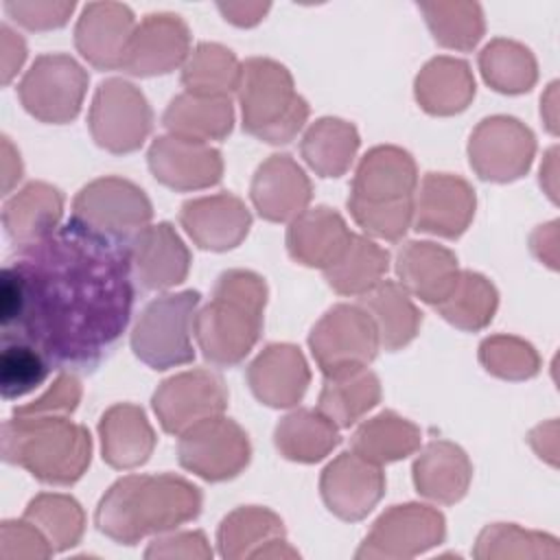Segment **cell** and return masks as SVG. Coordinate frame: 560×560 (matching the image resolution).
<instances>
[{
	"label": "cell",
	"instance_id": "20",
	"mask_svg": "<svg viewBox=\"0 0 560 560\" xmlns=\"http://www.w3.org/2000/svg\"><path fill=\"white\" fill-rule=\"evenodd\" d=\"M133 31L136 20L127 4L88 2L74 26V44L90 66L98 70H122Z\"/></svg>",
	"mask_w": 560,
	"mask_h": 560
},
{
	"label": "cell",
	"instance_id": "40",
	"mask_svg": "<svg viewBox=\"0 0 560 560\" xmlns=\"http://www.w3.org/2000/svg\"><path fill=\"white\" fill-rule=\"evenodd\" d=\"M499 295L494 284L475 271H459L453 291L433 308L455 328L481 330L494 317Z\"/></svg>",
	"mask_w": 560,
	"mask_h": 560
},
{
	"label": "cell",
	"instance_id": "22",
	"mask_svg": "<svg viewBox=\"0 0 560 560\" xmlns=\"http://www.w3.org/2000/svg\"><path fill=\"white\" fill-rule=\"evenodd\" d=\"M179 223L201 249L228 252L247 236L252 214L238 197L219 192L188 199L179 210Z\"/></svg>",
	"mask_w": 560,
	"mask_h": 560
},
{
	"label": "cell",
	"instance_id": "29",
	"mask_svg": "<svg viewBox=\"0 0 560 560\" xmlns=\"http://www.w3.org/2000/svg\"><path fill=\"white\" fill-rule=\"evenodd\" d=\"M103 459L118 470L144 464L155 446V433L142 411L131 402L109 407L98 422Z\"/></svg>",
	"mask_w": 560,
	"mask_h": 560
},
{
	"label": "cell",
	"instance_id": "19",
	"mask_svg": "<svg viewBox=\"0 0 560 560\" xmlns=\"http://www.w3.org/2000/svg\"><path fill=\"white\" fill-rule=\"evenodd\" d=\"M149 168L158 182L173 190H199L221 182V151L177 136H160L149 149Z\"/></svg>",
	"mask_w": 560,
	"mask_h": 560
},
{
	"label": "cell",
	"instance_id": "12",
	"mask_svg": "<svg viewBox=\"0 0 560 560\" xmlns=\"http://www.w3.org/2000/svg\"><path fill=\"white\" fill-rule=\"evenodd\" d=\"M247 433L230 418H208L179 435V464L206 481L236 477L249 464Z\"/></svg>",
	"mask_w": 560,
	"mask_h": 560
},
{
	"label": "cell",
	"instance_id": "35",
	"mask_svg": "<svg viewBox=\"0 0 560 560\" xmlns=\"http://www.w3.org/2000/svg\"><path fill=\"white\" fill-rule=\"evenodd\" d=\"M273 440L282 457L300 464L324 459L341 442L339 427L319 409L291 411L278 422Z\"/></svg>",
	"mask_w": 560,
	"mask_h": 560
},
{
	"label": "cell",
	"instance_id": "3",
	"mask_svg": "<svg viewBox=\"0 0 560 560\" xmlns=\"http://www.w3.org/2000/svg\"><path fill=\"white\" fill-rule=\"evenodd\" d=\"M418 171L413 158L392 144L370 149L354 173L348 210L374 238L400 241L413 223Z\"/></svg>",
	"mask_w": 560,
	"mask_h": 560
},
{
	"label": "cell",
	"instance_id": "30",
	"mask_svg": "<svg viewBox=\"0 0 560 560\" xmlns=\"http://www.w3.org/2000/svg\"><path fill=\"white\" fill-rule=\"evenodd\" d=\"M472 466L468 455L453 442L435 440L424 446L413 464L416 490L438 503H457L470 483Z\"/></svg>",
	"mask_w": 560,
	"mask_h": 560
},
{
	"label": "cell",
	"instance_id": "48",
	"mask_svg": "<svg viewBox=\"0 0 560 560\" xmlns=\"http://www.w3.org/2000/svg\"><path fill=\"white\" fill-rule=\"evenodd\" d=\"M81 400V383L72 372H61L46 394L37 400L15 407L13 413L28 416H70Z\"/></svg>",
	"mask_w": 560,
	"mask_h": 560
},
{
	"label": "cell",
	"instance_id": "27",
	"mask_svg": "<svg viewBox=\"0 0 560 560\" xmlns=\"http://www.w3.org/2000/svg\"><path fill=\"white\" fill-rule=\"evenodd\" d=\"M352 232L343 217L332 208L317 206L298 214L287 230V249L291 258L306 267H330L350 243Z\"/></svg>",
	"mask_w": 560,
	"mask_h": 560
},
{
	"label": "cell",
	"instance_id": "10",
	"mask_svg": "<svg viewBox=\"0 0 560 560\" xmlns=\"http://www.w3.org/2000/svg\"><path fill=\"white\" fill-rule=\"evenodd\" d=\"M322 374L368 368L381 343L372 317L359 304H337L324 313L308 335Z\"/></svg>",
	"mask_w": 560,
	"mask_h": 560
},
{
	"label": "cell",
	"instance_id": "7",
	"mask_svg": "<svg viewBox=\"0 0 560 560\" xmlns=\"http://www.w3.org/2000/svg\"><path fill=\"white\" fill-rule=\"evenodd\" d=\"M199 300V291L192 289L151 300L131 332L133 354L153 370L190 363L195 359L192 335Z\"/></svg>",
	"mask_w": 560,
	"mask_h": 560
},
{
	"label": "cell",
	"instance_id": "8",
	"mask_svg": "<svg viewBox=\"0 0 560 560\" xmlns=\"http://www.w3.org/2000/svg\"><path fill=\"white\" fill-rule=\"evenodd\" d=\"M90 77L83 66L66 52L35 57L18 83L22 107L37 120L63 125L79 116Z\"/></svg>",
	"mask_w": 560,
	"mask_h": 560
},
{
	"label": "cell",
	"instance_id": "23",
	"mask_svg": "<svg viewBox=\"0 0 560 560\" xmlns=\"http://www.w3.org/2000/svg\"><path fill=\"white\" fill-rule=\"evenodd\" d=\"M311 182L300 164L287 155L276 153L265 160L252 179L249 197L258 214L273 223L293 221L311 201Z\"/></svg>",
	"mask_w": 560,
	"mask_h": 560
},
{
	"label": "cell",
	"instance_id": "34",
	"mask_svg": "<svg viewBox=\"0 0 560 560\" xmlns=\"http://www.w3.org/2000/svg\"><path fill=\"white\" fill-rule=\"evenodd\" d=\"M381 400V381L370 368L324 374L317 409L339 429L352 427Z\"/></svg>",
	"mask_w": 560,
	"mask_h": 560
},
{
	"label": "cell",
	"instance_id": "9",
	"mask_svg": "<svg viewBox=\"0 0 560 560\" xmlns=\"http://www.w3.org/2000/svg\"><path fill=\"white\" fill-rule=\"evenodd\" d=\"M153 206L142 188L122 177H98L72 201V219L118 243H129L149 225Z\"/></svg>",
	"mask_w": 560,
	"mask_h": 560
},
{
	"label": "cell",
	"instance_id": "45",
	"mask_svg": "<svg viewBox=\"0 0 560 560\" xmlns=\"http://www.w3.org/2000/svg\"><path fill=\"white\" fill-rule=\"evenodd\" d=\"M472 556L475 558H523V556L556 558L558 545H556V538H549L536 532H523L516 525L494 523L479 534Z\"/></svg>",
	"mask_w": 560,
	"mask_h": 560
},
{
	"label": "cell",
	"instance_id": "31",
	"mask_svg": "<svg viewBox=\"0 0 560 560\" xmlns=\"http://www.w3.org/2000/svg\"><path fill=\"white\" fill-rule=\"evenodd\" d=\"M359 306L372 317L378 343L389 352L405 348L422 324V313L411 302V295L394 280H381L368 293L359 295Z\"/></svg>",
	"mask_w": 560,
	"mask_h": 560
},
{
	"label": "cell",
	"instance_id": "51",
	"mask_svg": "<svg viewBox=\"0 0 560 560\" xmlns=\"http://www.w3.org/2000/svg\"><path fill=\"white\" fill-rule=\"evenodd\" d=\"M26 59V44L24 39L9 26H0V63H2V85H9L11 79L20 72Z\"/></svg>",
	"mask_w": 560,
	"mask_h": 560
},
{
	"label": "cell",
	"instance_id": "21",
	"mask_svg": "<svg viewBox=\"0 0 560 560\" xmlns=\"http://www.w3.org/2000/svg\"><path fill=\"white\" fill-rule=\"evenodd\" d=\"M133 278L151 291L182 284L190 269V252L166 221L142 228L129 243Z\"/></svg>",
	"mask_w": 560,
	"mask_h": 560
},
{
	"label": "cell",
	"instance_id": "17",
	"mask_svg": "<svg viewBox=\"0 0 560 560\" xmlns=\"http://www.w3.org/2000/svg\"><path fill=\"white\" fill-rule=\"evenodd\" d=\"M190 55V31L179 15L151 13L129 39L122 70L133 77H155L186 63Z\"/></svg>",
	"mask_w": 560,
	"mask_h": 560
},
{
	"label": "cell",
	"instance_id": "15",
	"mask_svg": "<svg viewBox=\"0 0 560 560\" xmlns=\"http://www.w3.org/2000/svg\"><path fill=\"white\" fill-rule=\"evenodd\" d=\"M534 151V133L512 116L483 118L468 142V160L475 173L481 179L499 184L527 173Z\"/></svg>",
	"mask_w": 560,
	"mask_h": 560
},
{
	"label": "cell",
	"instance_id": "4",
	"mask_svg": "<svg viewBox=\"0 0 560 560\" xmlns=\"http://www.w3.org/2000/svg\"><path fill=\"white\" fill-rule=\"evenodd\" d=\"M0 453L48 486H72L90 466V431L68 416L13 413L2 424Z\"/></svg>",
	"mask_w": 560,
	"mask_h": 560
},
{
	"label": "cell",
	"instance_id": "41",
	"mask_svg": "<svg viewBox=\"0 0 560 560\" xmlns=\"http://www.w3.org/2000/svg\"><path fill=\"white\" fill-rule=\"evenodd\" d=\"M479 68L486 83L501 94H523L536 83V59L523 44L492 39L479 52Z\"/></svg>",
	"mask_w": 560,
	"mask_h": 560
},
{
	"label": "cell",
	"instance_id": "11",
	"mask_svg": "<svg viewBox=\"0 0 560 560\" xmlns=\"http://www.w3.org/2000/svg\"><path fill=\"white\" fill-rule=\"evenodd\" d=\"M88 127L101 149L109 153H131L140 149L151 133L153 112L133 83L107 79L94 92Z\"/></svg>",
	"mask_w": 560,
	"mask_h": 560
},
{
	"label": "cell",
	"instance_id": "33",
	"mask_svg": "<svg viewBox=\"0 0 560 560\" xmlns=\"http://www.w3.org/2000/svg\"><path fill=\"white\" fill-rule=\"evenodd\" d=\"M162 122L171 136L208 144L210 140H223L232 131L234 107L230 98L184 92L168 103Z\"/></svg>",
	"mask_w": 560,
	"mask_h": 560
},
{
	"label": "cell",
	"instance_id": "44",
	"mask_svg": "<svg viewBox=\"0 0 560 560\" xmlns=\"http://www.w3.org/2000/svg\"><path fill=\"white\" fill-rule=\"evenodd\" d=\"M50 370V363L35 346L22 339H2L0 389L4 400L26 396L48 378Z\"/></svg>",
	"mask_w": 560,
	"mask_h": 560
},
{
	"label": "cell",
	"instance_id": "39",
	"mask_svg": "<svg viewBox=\"0 0 560 560\" xmlns=\"http://www.w3.org/2000/svg\"><path fill=\"white\" fill-rule=\"evenodd\" d=\"M241 77V63L234 52L221 44L203 42L186 59L182 70V83L188 94L230 98L236 92Z\"/></svg>",
	"mask_w": 560,
	"mask_h": 560
},
{
	"label": "cell",
	"instance_id": "32",
	"mask_svg": "<svg viewBox=\"0 0 560 560\" xmlns=\"http://www.w3.org/2000/svg\"><path fill=\"white\" fill-rule=\"evenodd\" d=\"M416 98L433 116L459 114L475 96V79L466 61L455 57L431 59L416 77Z\"/></svg>",
	"mask_w": 560,
	"mask_h": 560
},
{
	"label": "cell",
	"instance_id": "1",
	"mask_svg": "<svg viewBox=\"0 0 560 560\" xmlns=\"http://www.w3.org/2000/svg\"><path fill=\"white\" fill-rule=\"evenodd\" d=\"M131 308L127 243L72 217L18 247L0 273L2 339L35 346L59 372H92L122 337Z\"/></svg>",
	"mask_w": 560,
	"mask_h": 560
},
{
	"label": "cell",
	"instance_id": "52",
	"mask_svg": "<svg viewBox=\"0 0 560 560\" xmlns=\"http://www.w3.org/2000/svg\"><path fill=\"white\" fill-rule=\"evenodd\" d=\"M219 11L225 15L228 22L236 26H254L262 20V15L269 11V4H219Z\"/></svg>",
	"mask_w": 560,
	"mask_h": 560
},
{
	"label": "cell",
	"instance_id": "53",
	"mask_svg": "<svg viewBox=\"0 0 560 560\" xmlns=\"http://www.w3.org/2000/svg\"><path fill=\"white\" fill-rule=\"evenodd\" d=\"M22 177V160L15 147L7 136H2V195H9L11 188Z\"/></svg>",
	"mask_w": 560,
	"mask_h": 560
},
{
	"label": "cell",
	"instance_id": "50",
	"mask_svg": "<svg viewBox=\"0 0 560 560\" xmlns=\"http://www.w3.org/2000/svg\"><path fill=\"white\" fill-rule=\"evenodd\" d=\"M212 551L208 547V540L203 532H179L171 536H158L149 549L144 551V558H210Z\"/></svg>",
	"mask_w": 560,
	"mask_h": 560
},
{
	"label": "cell",
	"instance_id": "49",
	"mask_svg": "<svg viewBox=\"0 0 560 560\" xmlns=\"http://www.w3.org/2000/svg\"><path fill=\"white\" fill-rule=\"evenodd\" d=\"M4 13L31 31H48L59 28L68 22L74 11V2H18L7 0Z\"/></svg>",
	"mask_w": 560,
	"mask_h": 560
},
{
	"label": "cell",
	"instance_id": "5",
	"mask_svg": "<svg viewBox=\"0 0 560 560\" xmlns=\"http://www.w3.org/2000/svg\"><path fill=\"white\" fill-rule=\"evenodd\" d=\"M265 302L267 284L258 273H221L212 300L195 315V337L203 357L219 368L241 363L260 337Z\"/></svg>",
	"mask_w": 560,
	"mask_h": 560
},
{
	"label": "cell",
	"instance_id": "24",
	"mask_svg": "<svg viewBox=\"0 0 560 560\" xmlns=\"http://www.w3.org/2000/svg\"><path fill=\"white\" fill-rule=\"evenodd\" d=\"M254 396L276 409L293 407L306 394L311 372L304 354L293 343H269L247 368Z\"/></svg>",
	"mask_w": 560,
	"mask_h": 560
},
{
	"label": "cell",
	"instance_id": "13",
	"mask_svg": "<svg viewBox=\"0 0 560 560\" xmlns=\"http://www.w3.org/2000/svg\"><path fill=\"white\" fill-rule=\"evenodd\" d=\"M153 411L166 433L182 435L190 427L223 416L228 389L219 374L197 368L166 378L151 398Z\"/></svg>",
	"mask_w": 560,
	"mask_h": 560
},
{
	"label": "cell",
	"instance_id": "46",
	"mask_svg": "<svg viewBox=\"0 0 560 560\" xmlns=\"http://www.w3.org/2000/svg\"><path fill=\"white\" fill-rule=\"evenodd\" d=\"M479 361L490 374L510 381L532 378L540 368V359L527 341L505 335L483 339L479 346Z\"/></svg>",
	"mask_w": 560,
	"mask_h": 560
},
{
	"label": "cell",
	"instance_id": "36",
	"mask_svg": "<svg viewBox=\"0 0 560 560\" xmlns=\"http://www.w3.org/2000/svg\"><path fill=\"white\" fill-rule=\"evenodd\" d=\"M389 269V252L368 236L352 234L339 258L324 269V278L339 295H363L381 280Z\"/></svg>",
	"mask_w": 560,
	"mask_h": 560
},
{
	"label": "cell",
	"instance_id": "38",
	"mask_svg": "<svg viewBox=\"0 0 560 560\" xmlns=\"http://www.w3.org/2000/svg\"><path fill=\"white\" fill-rule=\"evenodd\" d=\"M422 431L400 418L394 411H383L370 420H365L350 440V451L374 464H387L402 459L420 448Z\"/></svg>",
	"mask_w": 560,
	"mask_h": 560
},
{
	"label": "cell",
	"instance_id": "16",
	"mask_svg": "<svg viewBox=\"0 0 560 560\" xmlns=\"http://www.w3.org/2000/svg\"><path fill=\"white\" fill-rule=\"evenodd\" d=\"M319 492L326 508L341 521H361L385 492L381 464L361 457L354 451L337 455L319 477Z\"/></svg>",
	"mask_w": 560,
	"mask_h": 560
},
{
	"label": "cell",
	"instance_id": "47",
	"mask_svg": "<svg viewBox=\"0 0 560 560\" xmlns=\"http://www.w3.org/2000/svg\"><path fill=\"white\" fill-rule=\"evenodd\" d=\"M52 547L46 536L28 523L24 516L20 521H4L0 527V558L2 560H31L52 556Z\"/></svg>",
	"mask_w": 560,
	"mask_h": 560
},
{
	"label": "cell",
	"instance_id": "6",
	"mask_svg": "<svg viewBox=\"0 0 560 560\" xmlns=\"http://www.w3.org/2000/svg\"><path fill=\"white\" fill-rule=\"evenodd\" d=\"M236 94L243 129L269 144L291 142L308 118V103L295 92L291 72L273 59L243 61Z\"/></svg>",
	"mask_w": 560,
	"mask_h": 560
},
{
	"label": "cell",
	"instance_id": "25",
	"mask_svg": "<svg viewBox=\"0 0 560 560\" xmlns=\"http://www.w3.org/2000/svg\"><path fill=\"white\" fill-rule=\"evenodd\" d=\"M219 553L223 558H295L298 551L284 540V525L267 508H238L221 521Z\"/></svg>",
	"mask_w": 560,
	"mask_h": 560
},
{
	"label": "cell",
	"instance_id": "28",
	"mask_svg": "<svg viewBox=\"0 0 560 560\" xmlns=\"http://www.w3.org/2000/svg\"><path fill=\"white\" fill-rule=\"evenodd\" d=\"M63 214V195L46 182H31L2 206V225L18 245H31L59 228Z\"/></svg>",
	"mask_w": 560,
	"mask_h": 560
},
{
	"label": "cell",
	"instance_id": "37",
	"mask_svg": "<svg viewBox=\"0 0 560 560\" xmlns=\"http://www.w3.org/2000/svg\"><path fill=\"white\" fill-rule=\"evenodd\" d=\"M359 131L341 118H319L313 122L300 144L304 162L319 177H341L359 149Z\"/></svg>",
	"mask_w": 560,
	"mask_h": 560
},
{
	"label": "cell",
	"instance_id": "18",
	"mask_svg": "<svg viewBox=\"0 0 560 560\" xmlns=\"http://www.w3.org/2000/svg\"><path fill=\"white\" fill-rule=\"evenodd\" d=\"M475 217L472 186L448 173H427L413 195V225L444 238H457Z\"/></svg>",
	"mask_w": 560,
	"mask_h": 560
},
{
	"label": "cell",
	"instance_id": "14",
	"mask_svg": "<svg viewBox=\"0 0 560 560\" xmlns=\"http://www.w3.org/2000/svg\"><path fill=\"white\" fill-rule=\"evenodd\" d=\"M446 534L442 512L431 505H394L374 523L357 558H413L440 545Z\"/></svg>",
	"mask_w": 560,
	"mask_h": 560
},
{
	"label": "cell",
	"instance_id": "43",
	"mask_svg": "<svg viewBox=\"0 0 560 560\" xmlns=\"http://www.w3.org/2000/svg\"><path fill=\"white\" fill-rule=\"evenodd\" d=\"M418 9L433 39L446 48L470 50L483 35V13L477 2H422Z\"/></svg>",
	"mask_w": 560,
	"mask_h": 560
},
{
	"label": "cell",
	"instance_id": "42",
	"mask_svg": "<svg viewBox=\"0 0 560 560\" xmlns=\"http://www.w3.org/2000/svg\"><path fill=\"white\" fill-rule=\"evenodd\" d=\"M24 518L46 536L52 551H66L79 545L85 527L81 505L72 497L57 492H42L31 499Z\"/></svg>",
	"mask_w": 560,
	"mask_h": 560
},
{
	"label": "cell",
	"instance_id": "26",
	"mask_svg": "<svg viewBox=\"0 0 560 560\" xmlns=\"http://www.w3.org/2000/svg\"><path fill=\"white\" fill-rule=\"evenodd\" d=\"M396 276L409 295L435 306L459 278L457 256L431 241H409L396 254Z\"/></svg>",
	"mask_w": 560,
	"mask_h": 560
},
{
	"label": "cell",
	"instance_id": "2",
	"mask_svg": "<svg viewBox=\"0 0 560 560\" xmlns=\"http://www.w3.org/2000/svg\"><path fill=\"white\" fill-rule=\"evenodd\" d=\"M201 501L199 488L184 477L127 475L101 497L94 523L107 538L136 545L197 518Z\"/></svg>",
	"mask_w": 560,
	"mask_h": 560
}]
</instances>
